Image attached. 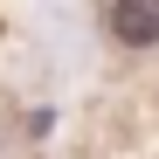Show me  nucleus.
I'll list each match as a JSON object with an SVG mask.
<instances>
[{"label":"nucleus","mask_w":159,"mask_h":159,"mask_svg":"<svg viewBox=\"0 0 159 159\" xmlns=\"http://www.w3.org/2000/svg\"><path fill=\"white\" fill-rule=\"evenodd\" d=\"M104 28L118 48H159V0H111Z\"/></svg>","instance_id":"f257e3e1"}]
</instances>
